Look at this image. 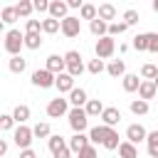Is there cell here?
<instances>
[{
    "label": "cell",
    "instance_id": "39",
    "mask_svg": "<svg viewBox=\"0 0 158 158\" xmlns=\"http://www.w3.org/2000/svg\"><path fill=\"white\" fill-rule=\"evenodd\" d=\"M86 69H89L91 74H101V72H104V59H99V57H96V59H91Z\"/></svg>",
    "mask_w": 158,
    "mask_h": 158
},
{
    "label": "cell",
    "instance_id": "20",
    "mask_svg": "<svg viewBox=\"0 0 158 158\" xmlns=\"http://www.w3.org/2000/svg\"><path fill=\"white\" fill-rule=\"evenodd\" d=\"M104 109H106V106H104L99 99H89V101H86V106H84V111H86V116H89V118H91V116H101V114H104Z\"/></svg>",
    "mask_w": 158,
    "mask_h": 158
},
{
    "label": "cell",
    "instance_id": "38",
    "mask_svg": "<svg viewBox=\"0 0 158 158\" xmlns=\"http://www.w3.org/2000/svg\"><path fill=\"white\" fill-rule=\"evenodd\" d=\"M30 32H42V20H27L25 22V35Z\"/></svg>",
    "mask_w": 158,
    "mask_h": 158
},
{
    "label": "cell",
    "instance_id": "15",
    "mask_svg": "<svg viewBox=\"0 0 158 158\" xmlns=\"http://www.w3.org/2000/svg\"><path fill=\"white\" fill-rule=\"evenodd\" d=\"M67 10H69V5H67V2H62V0H54V2H49V17L59 20V22L67 17Z\"/></svg>",
    "mask_w": 158,
    "mask_h": 158
},
{
    "label": "cell",
    "instance_id": "24",
    "mask_svg": "<svg viewBox=\"0 0 158 158\" xmlns=\"http://www.w3.org/2000/svg\"><path fill=\"white\" fill-rule=\"evenodd\" d=\"M106 72H109V77L118 79V77H123V74H126V64H123L121 59H114V62L106 67Z\"/></svg>",
    "mask_w": 158,
    "mask_h": 158
},
{
    "label": "cell",
    "instance_id": "43",
    "mask_svg": "<svg viewBox=\"0 0 158 158\" xmlns=\"http://www.w3.org/2000/svg\"><path fill=\"white\" fill-rule=\"evenodd\" d=\"M52 156L54 158H72V151H69V146H62V148L52 151Z\"/></svg>",
    "mask_w": 158,
    "mask_h": 158
},
{
    "label": "cell",
    "instance_id": "30",
    "mask_svg": "<svg viewBox=\"0 0 158 158\" xmlns=\"http://www.w3.org/2000/svg\"><path fill=\"white\" fill-rule=\"evenodd\" d=\"M32 133H35L37 138H49V136H52V128H49V123H47V121H40V123L32 128Z\"/></svg>",
    "mask_w": 158,
    "mask_h": 158
},
{
    "label": "cell",
    "instance_id": "51",
    "mask_svg": "<svg viewBox=\"0 0 158 158\" xmlns=\"http://www.w3.org/2000/svg\"><path fill=\"white\" fill-rule=\"evenodd\" d=\"M153 84H156V91H158V79H156V81H153Z\"/></svg>",
    "mask_w": 158,
    "mask_h": 158
},
{
    "label": "cell",
    "instance_id": "4",
    "mask_svg": "<svg viewBox=\"0 0 158 158\" xmlns=\"http://www.w3.org/2000/svg\"><path fill=\"white\" fill-rule=\"evenodd\" d=\"M67 116H69V126L74 128V133H84V131H86V126H89V116H86L84 109H72Z\"/></svg>",
    "mask_w": 158,
    "mask_h": 158
},
{
    "label": "cell",
    "instance_id": "19",
    "mask_svg": "<svg viewBox=\"0 0 158 158\" xmlns=\"http://www.w3.org/2000/svg\"><path fill=\"white\" fill-rule=\"evenodd\" d=\"M158 91H156V84L153 81H141V86H138V99H143V101H148V99H153Z\"/></svg>",
    "mask_w": 158,
    "mask_h": 158
},
{
    "label": "cell",
    "instance_id": "3",
    "mask_svg": "<svg viewBox=\"0 0 158 158\" xmlns=\"http://www.w3.org/2000/svg\"><path fill=\"white\" fill-rule=\"evenodd\" d=\"M64 64H67V74H72V77H79L84 72V62H81V54L77 49H69L64 54Z\"/></svg>",
    "mask_w": 158,
    "mask_h": 158
},
{
    "label": "cell",
    "instance_id": "42",
    "mask_svg": "<svg viewBox=\"0 0 158 158\" xmlns=\"http://www.w3.org/2000/svg\"><path fill=\"white\" fill-rule=\"evenodd\" d=\"M123 22H126L128 27L136 25V22H138V12H136V10H126V12H123Z\"/></svg>",
    "mask_w": 158,
    "mask_h": 158
},
{
    "label": "cell",
    "instance_id": "41",
    "mask_svg": "<svg viewBox=\"0 0 158 158\" xmlns=\"http://www.w3.org/2000/svg\"><path fill=\"white\" fill-rule=\"evenodd\" d=\"M148 52L158 54V32H148Z\"/></svg>",
    "mask_w": 158,
    "mask_h": 158
},
{
    "label": "cell",
    "instance_id": "28",
    "mask_svg": "<svg viewBox=\"0 0 158 158\" xmlns=\"http://www.w3.org/2000/svg\"><path fill=\"white\" fill-rule=\"evenodd\" d=\"M141 77H143L146 81H156V79H158V67H156V64H143V67H141Z\"/></svg>",
    "mask_w": 158,
    "mask_h": 158
},
{
    "label": "cell",
    "instance_id": "2",
    "mask_svg": "<svg viewBox=\"0 0 158 158\" xmlns=\"http://www.w3.org/2000/svg\"><path fill=\"white\" fill-rule=\"evenodd\" d=\"M25 47V32L20 30H7L5 32V52L12 57H20V49Z\"/></svg>",
    "mask_w": 158,
    "mask_h": 158
},
{
    "label": "cell",
    "instance_id": "35",
    "mask_svg": "<svg viewBox=\"0 0 158 158\" xmlns=\"http://www.w3.org/2000/svg\"><path fill=\"white\" fill-rule=\"evenodd\" d=\"M128 30V25L121 20V22H109V37H116V35H123Z\"/></svg>",
    "mask_w": 158,
    "mask_h": 158
},
{
    "label": "cell",
    "instance_id": "45",
    "mask_svg": "<svg viewBox=\"0 0 158 158\" xmlns=\"http://www.w3.org/2000/svg\"><path fill=\"white\" fill-rule=\"evenodd\" d=\"M32 5H35L37 12H49V2H47V0H35Z\"/></svg>",
    "mask_w": 158,
    "mask_h": 158
},
{
    "label": "cell",
    "instance_id": "10",
    "mask_svg": "<svg viewBox=\"0 0 158 158\" xmlns=\"http://www.w3.org/2000/svg\"><path fill=\"white\" fill-rule=\"evenodd\" d=\"M146 138H148V131H146L141 123H131V126L126 128V141H131L133 146L141 143V141H146Z\"/></svg>",
    "mask_w": 158,
    "mask_h": 158
},
{
    "label": "cell",
    "instance_id": "12",
    "mask_svg": "<svg viewBox=\"0 0 158 158\" xmlns=\"http://www.w3.org/2000/svg\"><path fill=\"white\" fill-rule=\"evenodd\" d=\"M67 146H69V151H72V153H79V151H84L86 146H91V141H89V136H86V133H74V136L69 138V143H67Z\"/></svg>",
    "mask_w": 158,
    "mask_h": 158
},
{
    "label": "cell",
    "instance_id": "11",
    "mask_svg": "<svg viewBox=\"0 0 158 158\" xmlns=\"http://www.w3.org/2000/svg\"><path fill=\"white\" fill-rule=\"evenodd\" d=\"M54 86L59 89V94H69V91L74 89V77H72V74H67V72H62V74H57Z\"/></svg>",
    "mask_w": 158,
    "mask_h": 158
},
{
    "label": "cell",
    "instance_id": "7",
    "mask_svg": "<svg viewBox=\"0 0 158 158\" xmlns=\"http://www.w3.org/2000/svg\"><path fill=\"white\" fill-rule=\"evenodd\" d=\"M62 35L64 37H79V32H81V20L79 17H74V15H67L64 20H62Z\"/></svg>",
    "mask_w": 158,
    "mask_h": 158
},
{
    "label": "cell",
    "instance_id": "37",
    "mask_svg": "<svg viewBox=\"0 0 158 158\" xmlns=\"http://www.w3.org/2000/svg\"><path fill=\"white\" fill-rule=\"evenodd\" d=\"M12 126H15L12 114H0V131H12Z\"/></svg>",
    "mask_w": 158,
    "mask_h": 158
},
{
    "label": "cell",
    "instance_id": "1",
    "mask_svg": "<svg viewBox=\"0 0 158 158\" xmlns=\"http://www.w3.org/2000/svg\"><path fill=\"white\" fill-rule=\"evenodd\" d=\"M89 141H91V146L94 143H101L104 148H109V151H116L118 148V133L114 131V128H109V126H104V123H99V126H94L91 131H89Z\"/></svg>",
    "mask_w": 158,
    "mask_h": 158
},
{
    "label": "cell",
    "instance_id": "18",
    "mask_svg": "<svg viewBox=\"0 0 158 158\" xmlns=\"http://www.w3.org/2000/svg\"><path fill=\"white\" fill-rule=\"evenodd\" d=\"M121 84H123V91H138V86H141V79H138V74H123L121 77Z\"/></svg>",
    "mask_w": 158,
    "mask_h": 158
},
{
    "label": "cell",
    "instance_id": "25",
    "mask_svg": "<svg viewBox=\"0 0 158 158\" xmlns=\"http://www.w3.org/2000/svg\"><path fill=\"white\" fill-rule=\"evenodd\" d=\"M15 10H17V17H25V20H27V17L32 15V10H35V5H32L30 0H20V2L15 5Z\"/></svg>",
    "mask_w": 158,
    "mask_h": 158
},
{
    "label": "cell",
    "instance_id": "47",
    "mask_svg": "<svg viewBox=\"0 0 158 158\" xmlns=\"http://www.w3.org/2000/svg\"><path fill=\"white\" fill-rule=\"evenodd\" d=\"M67 5H69V7H79V10H81V5H84V2H81V0H69Z\"/></svg>",
    "mask_w": 158,
    "mask_h": 158
},
{
    "label": "cell",
    "instance_id": "22",
    "mask_svg": "<svg viewBox=\"0 0 158 158\" xmlns=\"http://www.w3.org/2000/svg\"><path fill=\"white\" fill-rule=\"evenodd\" d=\"M89 30H91L96 37H106V35H109V22H104V20H99V17H96V20H91V22H89Z\"/></svg>",
    "mask_w": 158,
    "mask_h": 158
},
{
    "label": "cell",
    "instance_id": "16",
    "mask_svg": "<svg viewBox=\"0 0 158 158\" xmlns=\"http://www.w3.org/2000/svg\"><path fill=\"white\" fill-rule=\"evenodd\" d=\"M69 101L74 104V109H84V106H86V101H89V96H86V91H84V89H77V86H74V89L69 91Z\"/></svg>",
    "mask_w": 158,
    "mask_h": 158
},
{
    "label": "cell",
    "instance_id": "48",
    "mask_svg": "<svg viewBox=\"0 0 158 158\" xmlns=\"http://www.w3.org/2000/svg\"><path fill=\"white\" fill-rule=\"evenodd\" d=\"M5 153H7V143H5V141H2V138H0V158H2V156H5Z\"/></svg>",
    "mask_w": 158,
    "mask_h": 158
},
{
    "label": "cell",
    "instance_id": "9",
    "mask_svg": "<svg viewBox=\"0 0 158 158\" xmlns=\"http://www.w3.org/2000/svg\"><path fill=\"white\" fill-rule=\"evenodd\" d=\"M64 114H69V109H67V99L57 96V99H52V101L47 104V116H49V118H59V116H64Z\"/></svg>",
    "mask_w": 158,
    "mask_h": 158
},
{
    "label": "cell",
    "instance_id": "29",
    "mask_svg": "<svg viewBox=\"0 0 158 158\" xmlns=\"http://www.w3.org/2000/svg\"><path fill=\"white\" fill-rule=\"evenodd\" d=\"M131 111H133L136 116H146V114H148V101H143V99H133V101H131Z\"/></svg>",
    "mask_w": 158,
    "mask_h": 158
},
{
    "label": "cell",
    "instance_id": "5",
    "mask_svg": "<svg viewBox=\"0 0 158 158\" xmlns=\"http://www.w3.org/2000/svg\"><path fill=\"white\" fill-rule=\"evenodd\" d=\"M94 49H96V57L99 59H109L111 54H114V49H116V42H114V37H99L96 40V44H94Z\"/></svg>",
    "mask_w": 158,
    "mask_h": 158
},
{
    "label": "cell",
    "instance_id": "50",
    "mask_svg": "<svg viewBox=\"0 0 158 158\" xmlns=\"http://www.w3.org/2000/svg\"><path fill=\"white\" fill-rule=\"evenodd\" d=\"M2 30H5V22H2V20H0V32H2Z\"/></svg>",
    "mask_w": 158,
    "mask_h": 158
},
{
    "label": "cell",
    "instance_id": "34",
    "mask_svg": "<svg viewBox=\"0 0 158 158\" xmlns=\"http://www.w3.org/2000/svg\"><path fill=\"white\" fill-rule=\"evenodd\" d=\"M0 20H2L5 25H12V22H17V10H15V7H2V15H0Z\"/></svg>",
    "mask_w": 158,
    "mask_h": 158
},
{
    "label": "cell",
    "instance_id": "49",
    "mask_svg": "<svg viewBox=\"0 0 158 158\" xmlns=\"http://www.w3.org/2000/svg\"><path fill=\"white\" fill-rule=\"evenodd\" d=\"M153 10H156V12H158V0H153Z\"/></svg>",
    "mask_w": 158,
    "mask_h": 158
},
{
    "label": "cell",
    "instance_id": "13",
    "mask_svg": "<svg viewBox=\"0 0 158 158\" xmlns=\"http://www.w3.org/2000/svg\"><path fill=\"white\" fill-rule=\"evenodd\" d=\"M44 69H49L54 77H57V74H62V72L67 69V64H64V57H59V54H52V57H47V64H44Z\"/></svg>",
    "mask_w": 158,
    "mask_h": 158
},
{
    "label": "cell",
    "instance_id": "52",
    "mask_svg": "<svg viewBox=\"0 0 158 158\" xmlns=\"http://www.w3.org/2000/svg\"><path fill=\"white\" fill-rule=\"evenodd\" d=\"M0 15H2V7H0Z\"/></svg>",
    "mask_w": 158,
    "mask_h": 158
},
{
    "label": "cell",
    "instance_id": "46",
    "mask_svg": "<svg viewBox=\"0 0 158 158\" xmlns=\"http://www.w3.org/2000/svg\"><path fill=\"white\" fill-rule=\"evenodd\" d=\"M20 158H37V153L32 148H25V151H20Z\"/></svg>",
    "mask_w": 158,
    "mask_h": 158
},
{
    "label": "cell",
    "instance_id": "6",
    "mask_svg": "<svg viewBox=\"0 0 158 158\" xmlns=\"http://www.w3.org/2000/svg\"><path fill=\"white\" fill-rule=\"evenodd\" d=\"M12 138H15L17 148H20V151H25V148H30V143H32L35 133H32V128H30V126H25V123H22V126H17V128H15Z\"/></svg>",
    "mask_w": 158,
    "mask_h": 158
},
{
    "label": "cell",
    "instance_id": "32",
    "mask_svg": "<svg viewBox=\"0 0 158 158\" xmlns=\"http://www.w3.org/2000/svg\"><path fill=\"white\" fill-rule=\"evenodd\" d=\"M40 44H42L40 32H30V35H25V47H27V49H37Z\"/></svg>",
    "mask_w": 158,
    "mask_h": 158
},
{
    "label": "cell",
    "instance_id": "40",
    "mask_svg": "<svg viewBox=\"0 0 158 158\" xmlns=\"http://www.w3.org/2000/svg\"><path fill=\"white\" fill-rule=\"evenodd\" d=\"M47 146H49V151H57V148H62V146H67V143H64L62 136H49V138H47Z\"/></svg>",
    "mask_w": 158,
    "mask_h": 158
},
{
    "label": "cell",
    "instance_id": "17",
    "mask_svg": "<svg viewBox=\"0 0 158 158\" xmlns=\"http://www.w3.org/2000/svg\"><path fill=\"white\" fill-rule=\"evenodd\" d=\"M96 17H99V20H104V22H109V20H114V17H116V7H114L111 2H104V5H99V7H96Z\"/></svg>",
    "mask_w": 158,
    "mask_h": 158
},
{
    "label": "cell",
    "instance_id": "44",
    "mask_svg": "<svg viewBox=\"0 0 158 158\" xmlns=\"http://www.w3.org/2000/svg\"><path fill=\"white\" fill-rule=\"evenodd\" d=\"M77 158H96V148H94V146H86L84 151L77 153Z\"/></svg>",
    "mask_w": 158,
    "mask_h": 158
},
{
    "label": "cell",
    "instance_id": "31",
    "mask_svg": "<svg viewBox=\"0 0 158 158\" xmlns=\"http://www.w3.org/2000/svg\"><path fill=\"white\" fill-rule=\"evenodd\" d=\"M79 17H81V20H89V22H91V20H96V7H94V5H89V2H84V5H81V10H79Z\"/></svg>",
    "mask_w": 158,
    "mask_h": 158
},
{
    "label": "cell",
    "instance_id": "33",
    "mask_svg": "<svg viewBox=\"0 0 158 158\" xmlns=\"http://www.w3.org/2000/svg\"><path fill=\"white\" fill-rule=\"evenodd\" d=\"M7 67H10L12 74H22V72H25V59H22V57H10Z\"/></svg>",
    "mask_w": 158,
    "mask_h": 158
},
{
    "label": "cell",
    "instance_id": "23",
    "mask_svg": "<svg viewBox=\"0 0 158 158\" xmlns=\"http://www.w3.org/2000/svg\"><path fill=\"white\" fill-rule=\"evenodd\" d=\"M118 156L121 158H138V151H136V146L131 141H121L118 143Z\"/></svg>",
    "mask_w": 158,
    "mask_h": 158
},
{
    "label": "cell",
    "instance_id": "26",
    "mask_svg": "<svg viewBox=\"0 0 158 158\" xmlns=\"http://www.w3.org/2000/svg\"><path fill=\"white\" fill-rule=\"evenodd\" d=\"M59 27H62V22L54 20V17L42 20V32H44V35H54V32H59Z\"/></svg>",
    "mask_w": 158,
    "mask_h": 158
},
{
    "label": "cell",
    "instance_id": "14",
    "mask_svg": "<svg viewBox=\"0 0 158 158\" xmlns=\"http://www.w3.org/2000/svg\"><path fill=\"white\" fill-rule=\"evenodd\" d=\"M101 121H104V126L114 128V126L121 121V111H118V109H114V106H106V109H104V114H101Z\"/></svg>",
    "mask_w": 158,
    "mask_h": 158
},
{
    "label": "cell",
    "instance_id": "8",
    "mask_svg": "<svg viewBox=\"0 0 158 158\" xmlns=\"http://www.w3.org/2000/svg\"><path fill=\"white\" fill-rule=\"evenodd\" d=\"M54 74L49 72V69H37V72H32V84L35 86H40V89H49V86H54Z\"/></svg>",
    "mask_w": 158,
    "mask_h": 158
},
{
    "label": "cell",
    "instance_id": "21",
    "mask_svg": "<svg viewBox=\"0 0 158 158\" xmlns=\"http://www.w3.org/2000/svg\"><path fill=\"white\" fill-rule=\"evenodd\" d=\"M12 118H15V123H17V126L27 123V118H30V106L17 104V106H15V111H12Z\"/></svg>",
    "mask_w": 158,
    "mask_h": 158
},
{
    "label": "cell",
    "instance_id": "27",
    "mask_svg": "<svg viewBox=\"0 0 158 158\" xmlns=\"http://www.w3.org/2000/svg\"><path fill=\"white\" fill-rule=\"evenodd\" d=\"M146 143H148V156L158 158V131H151L148 138H146Z\"/></svg>",
    "mask_w": 158,
    "mask_h": 158
},
{
    "label": "cell",
    "instance_id": "36",
    "mask_svg": "<svg viewBox=\"0 0 158 158\" xmlns=\"http://www.w3.org/2000/svg\"><path fill=\"white\" fill-rule=\"evenodd\" d=\"M133 49H138V52L148 49V32H146V35H136V37H133Z\"/></svg>",
    "mask_w": 158,
    "mask_h": 158
}]
</instances>
